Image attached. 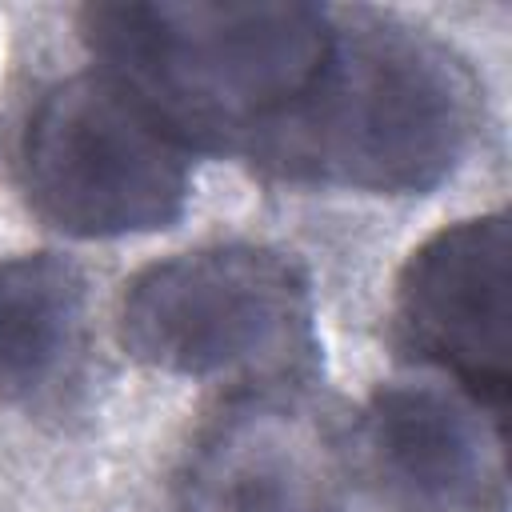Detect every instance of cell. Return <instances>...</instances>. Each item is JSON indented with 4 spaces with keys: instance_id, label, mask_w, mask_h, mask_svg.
<instances>
[{
    "instance_id": "cell-1",
    "label": "cell",
    "mask_w": 512,
    "mask_h": 512,
    "mask_svg": "<svg viewBox=\"0 0 512 512\" xmlns=\"http://www.w3.org/2000/svg\"><path fill=\"white\" fill-rule=\"evenodd\" d=\"M96 72L188 152L256 156L312 88L332 8L296 0H116L80 12Z\"/></svg>"
},
{
    "instance_id": "cell-2",
    "label": "cell",
    "mask_w": 512,
    "mask_h": 512,
    "mask_svg": "<svg viewBox=\"0 0 512 512\" xmlns=\"http://www.w3.org/2000/svg\"><path fill=\"white\" fill-rule=\"evenodd\" d=\"M476 128L480 84L444 40L352 8L332 12L312 88L252 160L296 184L424 196L464 164Z\"/></svg>"
},
{
    "instance_id": "cell-3",
    "label": "cell",
    "mask_w": 512,
    "mask_h": 512,
    "mask_svg": "<svg viewBox=\"0 0 512 512\" xmlns=\"http://www.w3.org/2000/svg\"><path fill=\"white\" fill-rule=\"evenodd\" d=\"M116 336L164 376L288 384L316 364L312 284L280 248L204 244L124 284Z\"/></svg>"
},
{
    "instance_id": "cell-4",
    "label": "cell",
    "mask_w": 512,
    "mask_h": 512,
    "mask_svg": "<svg viewBox=\"0 0 512 512\" xmlns=\"http://www.w3.org/2000/svg\"><path fill=\"white\" fill-rule=\"evenodd\" d=\"M16 176L28 208L76 240L172 228L192 192L188 148L96 68L36 96L16 140Z\"/></svg>"
},
{
    "instance_id": "cell-5",
    "label": "cell",
    "mask_w": 512,
    "mask_h": 512,
    "mask_svg": "<svg viewBox=\"0 0 512 512\" xmlns=\"http://www.w3.org/2000/svg\"><path fill=\"white\" fill-rule=\"evenodd\" d=\"M508 280L512 232L484 212L412 248L392 292V336L424 368L508 420Z\"/></svg>"
},
{
    "instance_id": "cell-6",
    "label": "cell",
    "mask_w": 512,
    "mask_h": 512,
    "mask_svg": "<svg viewBox=\"0 0 512 512\" xmlns=\"http://www.w3.org/2000/svg\"><path fill=\"white\" fill-rule=\"evenodd\" d=\"M504 428L456 384L392 380L360 408L352 444L388 512H508Z\"/></svg>"
},
{
    "instance_id": "cell-7",
    "label": "cell",
    "mask_w": 512,
    "mask_h": 512,
    "mask_svg": "<svg viewBox=\"0 0 512 512\" xmlns=\"http://www.w3.org/2000/svg\"><path fill=\"white\" fill-rule=\"evenodd\" d=\"M340 452L292 400H232L192 444L180 512H340Z\"/></svg>"
},
{
    "instance_id": "cell-8",
    "label": "cell",
    "mask_w": 512,
    "mask_h": 512,
    "mask_svg": "<svg viewBox=\"0 0 512 512\" xmlns=\"http://www.w3.org/2000/svg\"><path fill=\"white\" fill-rule=\"evenodd\" d=\"M88 352V280L60 252L0 260V400L44 408L76 384Z\"/></svg>"
}]
</instances>
